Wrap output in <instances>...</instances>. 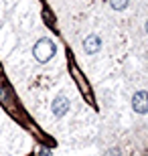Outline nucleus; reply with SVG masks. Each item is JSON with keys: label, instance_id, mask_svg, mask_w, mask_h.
<instances>
[{"label": "nucleus", "instance_id": "nucleus-6", "mask_svg": "<svg viewBox=\"0 0 148 156\" xmlns=\"http://www.w3.org/2000/svg\"><path fill=\"white\" fill-rule=\"evenodd\" d=\"M39 156H51V152H49V150H41Z\"/></svg>", "mask_w": 148, "mask_h": 156}, {"label": "nucleus", "instance_id": "nucleus-4", "mask_svg": "<svg viewBox=\"0 0 148 156\" xmlns=\"http://www.w3.org/2000/svg\"><path fill=\"white\" fill-rule=\"evenodd\" d=\"M83 51L87 53V55H96V53L102 51V39L97 35H89L83 39Z\"/></svg>", "mask_w": 148, "mask_h": 156}, {"label": "nucleus", "instance_id": "nucleus-7", "mask_svg": "<svg viewBox=\"0 0 148 156\" xmlns=\"http://www.w3.org/2000/svg\"><path fill=\"white\" fill-rule=\"evenodd\" d=\"M146 33H148V20H146Z\"/></svg>", "mask_w": 148, "mask_h": 156}, {"label": "nucleus", "instance_id": "nucleus-5", "mask_svg": "<svg viewBox=\"0 0 148 156\" xmlns=\"http://www.w3.org/2000/svg\"><path fill=\"white\" fill-rule=\"evenodd\" d=\"M128 4H130V0H110V6L114 10H124Z\"/></svg>", "mask_w": 148, "mask_h": 156}, {"label": "nucleus", "instance_id": "nucleus-3", "mask_svg": "<svg viewBox=\"0 0 148 156\" xmlns=\"http://www.w3.org/2000/svg\"><path fill=\"white\" fill-rule=\"evenodd\" d=\"M51 112H53V116H55V118H63L69 112V98H65V95H57V98L53 99V104H51Z\"/></svg>", "mask_w": 148, "mask_h": 156}, {"label": "nucleus", "instance_id": "nucleus-2", "mask_svg": "<svg viewBox=\"0 0 148 156\" xmlns=\"http://www.w3.org/2000/svg\"><path fill=\"white\" fill-rule=\"evenodd\" d=\"M132 110L136 114H146L148 112V91L140 89L132 95Z\"/></svg>", "mask_w": 148, "mask_h": 156}, {"label": "nucleus", "instance_id": "nucleus-1", "mask_svg": "<svg viewBox=\"0 0 148 156\" xmlns=\"http://www.w3.org/2000/svg\"><path fill=\"white\" fill-rule=\"evenodd\" d=\"M55 53H57V45L51 39H39L33 47V57L39 63H49L55 57Z\"/></svg>", "mask_w": 148, "mask_h": 156}]
</instances>
